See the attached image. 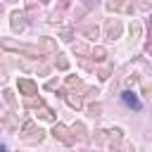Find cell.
<instances>
[{
  "instance_id": "obj_2",
  "label": "cell",
  "mask_w": 152,
  "mask_h": 152,
  "mask_svg": "<svg viewBox=\"0 0 152 152\" xmlns=\"http://www.w3.org/2000/svg\"><path fill=\"white\" fill-rule=\"evenodd\" d=\"M0 152H2V150H0Z\"/></svg>"
},
{
  "instance_id": "obj_1",
  "label": "cell",
  "mask_w": 152,
  "mask_h": 152,
  "mask_svg": "<svg viewBox=\"0 0 152 152\" xmlns=\"http://www.w3.org/2000/svg\"><path fill=\"white\" fill-rule=\"evenodd\" d=\"M124 102L131 107H140V102H138V97H133V93H124Z\"/></svg>"
}]
</instances>
